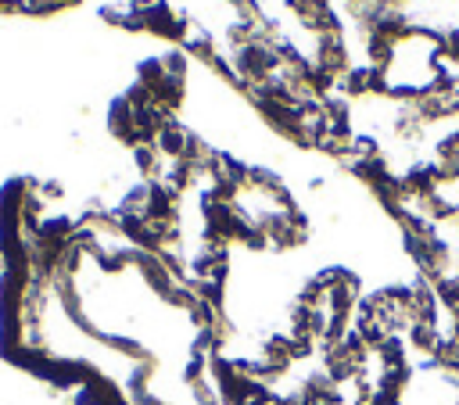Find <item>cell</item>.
<instances>
[{"instance_id":"6da1fadb","label":"cell","mask_w":459,"mask_h":405,"mask_svg":"<svg viewBox=\"0 0 459 405\" xmlns=\"http://www.w3.org/2000/svg\"><path fill=\"white\" fill-rule=\"evenodd\" d=\"M108 129H111V136L115 140H122V143H143L140 140V125H136V108L126 100V97H115L111 104H108Z\"/></svg>"}]
</instances>
